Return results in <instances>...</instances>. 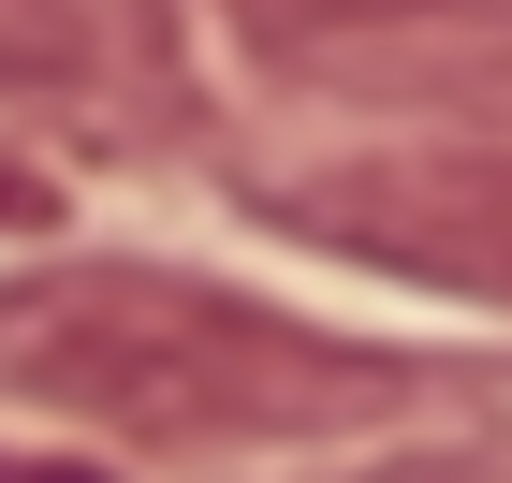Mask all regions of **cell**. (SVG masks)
I'll return each mask as SVG.
<instances>
[{"mask_svg": "<svg viewBox=\"0 0 512 483\" xmlns=\"http://www.w3.org/2000/svg\"><path fill=\"white\" fill-rule=\"evenodd\" d=\"M0 381L44 396L59 425L103 440H161V454H235V440H352L381 410H410V366L293 322L264 293L205 279V264H30L0 279Z\"/></svg>", "mask_w": 512, "mask_h": 483, "instance_id": "cell-1", "label": "cell"}, {"mask_svg": "<svg viewBox=\"0 0 512 483\" xmlns=\"http://www.w3.org/2000/svg\"><path fill=\"white\" fill-rule=\"evenodd\" d=\"M278 235L381 264V279L512 308V147H381V161H322L278 191Z\"/></svg>", "mask_w": 512, "mask_h": 483, "instance_id": "cell-2", "label": "cell"}, {"mask_svg": "<svg viewBox=\"0 0 512 483\" xmlns=\"http://www.w3.org/2000/svg\"><path fill=\"white\" fill-rule=\"evenodd\" d=\"M264 74L322 88V103H395V118H454L483 147H512V0H337Z\"/></svg>", "mask_w": 512, "mask_h": 483, "instance_id": "cell-3", "label": "cell"}, {"mask_svg": "<svg viewBox=\"0 0 512 483\" xmlns=\"http://www.w3.org/2000/svg\"><path fill=\"white\" fill-rule=\"evenodd\" d=\"M0 103L74 132H191L176 0H0Z\"/></svg>", "mask_w": 512, "mask_h": 483, "instance_id": "cell-4", "label": "cell"}, {"mask_svg": "<svg viewBox=\"0 0 512 483\" xmlns=\"http://www.w3.org/2000/svg\"><path fill=\"white\" fill-rule=\"evenodd\" d=\"M44 220H59V176L0 147V235H44Z\"/></svg>", "mask_w": 512, "mask_h": 483, "instance_id": "cell-5", "label": "cell"}, {"mask_svg": "<svg viewBox=\"0 0 512 483\" xmlns=\"http://www.w3.org/2000/svg\"><path fill=\"white\" fill-rule=\"evenodd\" d=\"M0 483H118L103 454H0Z\"/></svg>", "mask_w": 512, "mask_h": 483, "instance_id": "cell-6", "label": "cell"}]
</instances>
